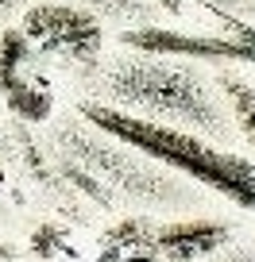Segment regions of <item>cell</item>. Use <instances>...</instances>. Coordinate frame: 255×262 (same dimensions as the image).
I'll use <instances>...</instances> for the list:
<instances>
[{"instance_id": "1", "label": "cell", "mask_w": 255, "mask_h": 262, "mask_svg": "<svg viewBox=\"0 0 255 262\" xmlns=\"http://www.w3.org/2000/svg\"><path fill=\"white\" fill-rule=\"evenodd\" d=\"M82 116L93 127H101L105 135L120 139L124 147L140 150V155L155 158V162H166L170 170H182L198 185L228 196L232 205L247 208V212L255 208V166L251 162L228 155V150L209 147V143L193 139L186 131L163 127L155 120H140V116H128L108 104H82Z\"/></svg>"}, {"instance_id": "2", "label": "cell", "mask_w": 255, "mask_h": 262, "mask_svg": "<svg viewBox=\"0 0 255 262\" xmlns=\"http://www.w3.org/2000/svg\"><path fill=\"white\" fill-rule=\"evenodd\" d=\"M19 31L31 42H39L47 54H62V58H97L101 54V24L93 16L66 4H39L24 16Z\"/></svg>"}, {"instance_id": "3", "label": "cell", "mask_w": 255, "mask_h": 262, "mask_svg": "<svg viewBox=\"0 0 255 262\" xmlns=\"http://www.w3.org/2000/svg\"><path fill=\"white\" fill-rule=\"evenodd\" d=\"M124 47L140 54H182V58H213V62H255V47L244 39L221 35H182L170 27H132L120 35Z\"/></svg>"}, {"instance_id": "4", "label": "cell", "mask_w": 255, "mask_h": 262, "mask_svg": "<svg viewBox=\"0 0 255 262\" xmlns=\"http://www.w3.org/2000/svg\"><path fill=\"white\" fill-rule=\"evenodd\" d=\"M228 239V228L217 220H182V224H166L155 231V247L174 262H189L201 254L217 251Z\"/></svg>"}, {"instance_id": "5", "label": "cell", "mask_w": 255, "mask_h": 262, "mask_svg": "<svg viewBox=\"0 0 255 262\" xmlns=\"http://www.w3.org/2000/svg\"><path fill=\"white\" fill-rule=\"evenodd\" d=\"M155 231L143 220H124L120 228H112L105 235V254L101 262H159L155 258Z\"/></svg>"}, {"instance_id": "6", "label": "cell", "mask_w": 255, "mask_h": 262, "mask_svg": "<svg viewBox=\"0 0 255 262\" xmlns=\"http://www.w3.org/2000/svg\"><path fill=\"white\" fill-rule=\"evenodd\" d=\"M27 62H31V39L19 27H8L0 35V93H12L24 81Z\"/></svg>"}, {"instance_id": "7", "label": "cell", "mask_w": 255, "mask_h": 262, "mask_svg": "<svg viewBox=\"0 0 255 262\" xmlns=\"http://www.w3.org/2000/svg\"><path fill=\"white\" fill-rule=\"evenodd\" d=\"M4 100H8V108H12L16 116L35 120V123L47 120V112H50V93H47V85H43V81H31V77H24L12 93H4Z\"/></svg>"}, {"instance_id": "8", "label": "cell", "mask_w": 255, "mask_h": 262, "mask_svg": "<svg viewBox=\"0 0 255 262\" xmlns=\"http://www.w3.org/2000/svg\"><path fill=\"white\" fill-rule=\"evenodd\" d=\"M224 93L232 97L236 104V116H240V131H244V139L255 147V89L236 77H224Z\"/></svg>"}, {"instance_id": "9", "label": "cell", "mask_w": 255, "mask_h": 262, "mask_svg": "<svg viewBox=\"0 0 255 262\" xmlns=\"http://www.w3.org/2000/svg\"><path fill=\"white\" fill-rule=\"evenodd\" d=\"M159 4H163L166 12H182V0H159Z\"/></svg>"}, {"instance_id": "10", "label": "cell", "mask_w": 255, "mask_h": 262, "mask_svg": "<svg viewBox=\"0 0 255 262\" xmlns=\"http://www.w3.org/2000/svg\"><path fill=\"white\" fill-rule=\"evenodd\" d=\"M12 254H16L12 247H0V258H12Z\"/></svg>"}]
</instances>
